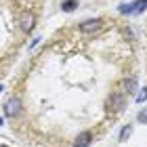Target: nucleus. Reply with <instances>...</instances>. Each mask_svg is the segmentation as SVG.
Instances as JSON below:
<instances>
[{
	"label": "nucleus",
	"instance_id": "nucleus-13",
	"mask_svg": "<svg viewBox=\"0 0 147 147\" xmlns=\"http://www.w3.org/2000/svg\"><path fill=\"white\" fill-rule=\"evenodd\" d=\"M0 92H2V86H0Z\"/></svg>",
	"mask_w": 147,
	"mask_h": 147
},
{
	"label": "nucleus",
	"instance_id": "nucleus-12",
	"mask_svg": "<svg viewBox=\"0 0 147 147\" xmlns=\"http://www.w3.org/2000/svg\"><path fill=\"white\" fill-rule=\"evenodd\" d=\"M0 126H2V118H0Z\"/></svg>",
	"mask_w": 147,
	"mask_h": 147
},
{
	"label": "nucleus",
	"instance_id": "nucleus-6",
	"mask_svg": "<svg viewBox=\"0 0 147 147\" xmlns=\"http://www.w3.org/2000/svg\"><path fill=\"white\" fill-rule=\"evenodd\" d=\"M92 141V135L88 130H84V132H80V135L76 137V141H74V147H88Z\"/></svg>",
	"mask_w": 147,
	"mask_h": 147
},
{
	"label": "nucleus",
	"instance_id": "nucleus-1",
	"mask_svg": "<svg viewBox=\"0 0 147 147\" xmlns=\"http://www.w3.org/2000/svg\"><path fill=\"white\" fill-rule=\"evenodd\" d=\"M147 9V0H135V2L130 4H120V13L122 15H141V13H145Z\"/></svg>",
	"mask_w": 147,
	"mask_h": 147
},
{
	"label": "nucleus",
	"instance_id": "nucleus-2",
	"mask_svg": "<svg viewBox=\"0 0 147 147\" xmlns=\"http://www.w3.org/2000/svg\"><path fill=\"white\" fill-rule=\"evenodd\" d=\"M4 113H6L9 118H17L19 113H21V99L11 97L9 101L4 103Z\"/></svg>",
	"mask_w": 147,
	"mask_h": 147
},
{
	"label": "nucleus",
	"instance_id": "nucleus-14",
	"mask_svg": "<svg viewBox=\"0 0 147 147\" xmlns=\"http://www.w3.org/2000/svg\"><path fill=\"white\" fill-rule=\"evenodd\" d=\"M0 147H6V145H0Z\"/></svg>",
	"mask_w": 147,
	"mask_h": 147
},
{
	"label": "nucleus",
	"instance_id": "nucleus-3",
	"mask_svg": "<svg viewBox=\"0 0 147 147\" xmlns=\"http://www.w3.org/2000/svg\"><path fill=\"white\" fill-rule=\"evenodd\" d=\"M34 25H36V17H34V13H21L19 15V28H21L25 34H30L32 30H34Z\"/></svg>",
	"mask_w": 147,
	"mask_h": 147
},
{
	"label": "nucleus",
	"instance_id": "nucleus-8",
	"mask_svg": "<svg viewBox=\"0 0 147 147\" xmlns=\"http://www.w3.org/2000/svg\"><path fill=\"white\" fill-rule=\"evenodd\" d=\"M78 6V0H63L61 2V11H65V13H71L74 9Z\"/></svg>",
	"mask_w": 147,
	"mask_h": 147
},
{
	"label": "nucleus",
	"instance_id": "nucleus-7",
	"mask_svg": "<svg viewBox=\"0 0 147 147\" xmlns=\"http://www.w3.org/2000/svg\"><path fill=\"white\" fill-rule=\"evenodd\" d=\"M122 88H124V92H128V95H135L137 92V78H126L122 82Z\"/></svg>",
	"mask_w": 147,
	"mask_h": 147
},
{
	"label": "nucleus",
	"instance_id": "nucleus-5",
	"mask_svg": "<svg viewBox=\"0 0 147 147\" xmlns=\"http://www.w3.org/2000/svg\"><path fill=\"white\" fill-rule=\"evenodd\" d=\"M101 28V19H88V21L80 23V30L84 32V34H92V32H97Z\"/></svg>",
	"mask_w": 147,
	"mask_h": 147
},
{
	"label": "nucleus",
	"instance_id": "nucleus-9",
	"mask_svg": "<svg viewBox=\"0 0 147 147\" xmlns=\"http://www.w3.org/2000/svg\"><path fill=\"white\" fill-rule=\"evenodd\" d=\"M132 135V126L128 124V126H124L122 130H120V141H126V139H128Z\"/></svg>",
	"mask_w": 147,
	"mask_h": 147
},
{
	"label": "nucleus",
	"instance_id": "nucleus-10",
	"mask_svg": "<svg viewBox=\"0 0 147 147\" xmlns=\"http://www.w3.org/2000/svg\"><path fill=\"white\" fill-rule=\"evenodd\" d=\"M137 120H139V122H141V124H147V107L139 111V116H137Z\"/></svg>",
	"mask_w": 147,
	"mask_h": 147
},
{
	"label": "nucleus",
	"instance_id": "nucleus-4",
	"mask_svg": "<svg viewBox=\"0 0 147 147\" xmlns=\"http://www.w3.org/2000/svg\"><path fill=\"white\" fill-rule=\"evenodd\" d=\"M107 105H109V109H113V111H122L126 107V99H124L122 92H113V95L109 97Z\"/></svg>",
	"mask_w": 147,
	"mask_h": 147
},
{
	"label": "nucleus",
	"instance_id": "nucleus-11",
	"mask_svg": "<svg viewBox=\"0 0 147 147\" xmlns=\"http://www.w3.org/2000/svg\"><path fill=\"white\" fill-rule=\"evenodd\" d=\"M137 101H139V103H143V101H147V88H143V92H141V95L137 97Z\"/></svg>",
	"mask_w": 147,
	"mask_h": 147
}]
</instances>
